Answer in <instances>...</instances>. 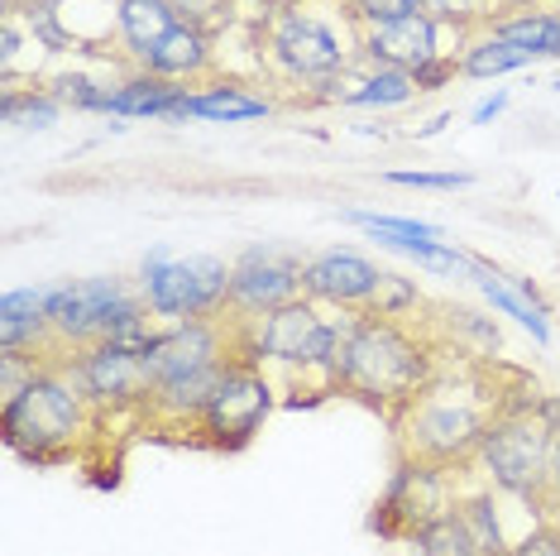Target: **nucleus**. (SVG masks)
Listing matches in <instances>:
<instances>
[{
	"mask_svg": "<svg viewBox=\"0 0 560 556\" xmlns=\"http://www.w3.org/2000/svg\"><path fill=\"white\" fill-rule=\"evenodd\" d=\"M417 96L412 86V72L402 68H369L360 82H350L336 101L340 106H360V111H393V106H407Z\"/></svg>",
	"mask_w": 560,
	"mask_h": 556,
	"instance_id": "b1692460",
	"label": "nucleus"
},
{
	"mask_svg": "<svg viewBox=\"0 0 560 556\" xmlns=\"http://www.w3.org/2000/svg\"><path fill=\"white\" fill-rule=\"evenodd\" d=\"M346 225H360L364 235H374L384 250H398V255L417 259L431 274H465L469 255H460L455 245H445L441 225L431 221H412V217H384V211H364V207H346L340 211Z\"/></svg>",
	"mask_w": 560,
	"mask_h": 556,
	"instance_id": "ddd939ff",
	"label": "nucleus"
},
{
	"mask_svg": "<svg viewBox=\"0 0 560 556\" xmlns=\"http://www.w3.org/2000/svg\"><path fill=\"white\" fill-rule=\"evenodd\" d=\"M436 356L427 340H417L402 322L388 317H354L340 322V350H336V394H350L360 403L384 408L393 422L407 413L422 389L436 379Z\"/></svg>",
	"mask_w": 560,
	"mask_h": 556,
	"instance_id": "f257e3e1",
	"label": "nucleus"
},
{
	"mask_svg": "<svg viewBox=\"0 0 560 556\" xmlns=\"http://www.w3.org/2000/svg\"><path fill=\"white\" fill-rule=\"evenodd\" d=\"M86 408L92 403L78 379L62 370H34L30 384L0 403V432H5V447L20 451L30 465H58L72 456V441L86 427Z\"/></svg>",
	"mask_w": 560,
	"mask_h": 556,
	"instance_id": "20e7f679",
	"label": "nucleus"
},
{
	"mask_svg": "<svg viewBox=\"0 0 560 556\" xmlns=\"http://www.w3.org/2000/svg\"><path fill=\"white\" fill-rule=\"evenodd\" d=\"M336 350H340V322H326L312 298H292L288 308L254 317L249 336H240V356L254 364H283L292 374H322L336 394Z\"/></svg>",
	"mask_w": 560,
	"mask_h": 556,
	"instance_id": "39448f33",
	"label": "nucleus"
},
{
	"mask_svg": "<svg viewBox=\"0 0 560 556\" xmlns=\"http://www.w3.org/2000/svg\"><path fill=\"white\" fill-rule=\"evenodd\" d=\"M264 39H269V58L278 62V72H288L292 82H307V86H326V82L346 78V68L360 58V48L340 44L336 24L322 20L307 5L273 10Z\"/></svg>",
	"mask_w": 560,
	"mask_h": 556,
	"instance_id": "6e6552de",
	"label": "nucleus"
},
{
	"mask_svg": "<svg viewBox=\"0 0 560 556\" xmlns=\"http://www.w3.org/2000/svg\"><path fill=\"white\" fill-rule=\"evenodd\" d=\"M551 447L556 437L541 427L537 413H499L483 432L475 461L499 495L551 503Z\"/></svg>",
	"mask_w": 560,
	"mask_h": 556,
	"instance_id": "423d86ee",
	"label": "nucleus"
},
{
	"mask_svg": "<svg viewBox=\"0 0 560 556\" xmlns=\"http://www.w3.org/2000/svg\"><path fill=\"white\" fill-rule=\"evenodd\" d=\"M460 503V513H465V523H469V533H475L479 542V552L483 556H508V533H503V518H499V495H493V485L489 489H475V495H465V499H455Z\"/></svg>",
	"mask_w": 560,
	"mask_h": 556,
	"instance_id": "bb28decb",
	"label": "nucleus"
},
{
	"mask_svg": "<svg viewBox=\"0 0 560 556\" xmlns=\"http://www.w3.org/2000/svg\"><path fill=\"white\" fill-rule=\"evenodd\" d=\"M422 10L431 20L451 24V30H469V24L493 20V0H422Z\"/></svg>",
	"mask_w": 560,
	"mask_h": 556,
	"instance_id": "7c9ffc66",
	"label": "nucleus"
},
{
	"mask_svg": "<svg viewBox=\"0 0 560 556\" xmlns=\"http://www.w3.org/2000/svg\"><path fill=\"white\" fill-rule=\"evenodd\" d=\"M187 86L149 78V72H135L125 82H110L106 101H101V116L116 120H187Z\"/></svg>",
	"mask_w": 560,
	"mask_h": 556,
	"instance_id": "f3484780",
	"label": "nucleus"
},
{
	"mask_svg": "<svg viewBox=\"0 0 560 556\" xmlns=\"http://www.w3.org/2000/svg\"><path fill=\"white\" fill-rule=\"evenodd\" d=\"M378 278H384V269L374 259H364L360 250H326V255L302 264V298L340 312H364Z\"/></svg>",
	"mask_w": 560,
	"mask_h": 556,
	"instance_id": "dca6fc26",
	"label": "nucleus"
},
{
	"mask_svg": "<svg viewBox=\"0 0 560 556\" xmlns=\"http://www.w3.org/2000/svg\"><path fill=\"white\" fill-rule=\"evenodd\" d=\"M273 413V384L269 374H264V364H254L240 356L225 379L215 384V394L207 403V413L197 417L201 437L211 441V447H225V451H240L249 447L254 432L264 427V417Z\"/></svg>",
	"mask_w": 560,
	"mask_h": 556,
	"instance_id": "9d476101",
	"label": "nucleus"
},
{
	"mask_svg": "<svg viewBox=\"0 0 560 556\" xmlns=\"http://www.w3.org/2000/svg\"><path fill=\"white\" fill-rule=\"evenodd\" d=\"M302 264L307 259L278 245H249L231 264V312L240 322H254L288 308L292 298H302Z\"/></svg>",
	"mask_w": 560,
	"mask_h": 556,
	"instance_id": "9b49d317",
	"label": "nucleus"
},
{
	"mask_svg": "<svg viewBox=\"0 0 560 556\" xmlns=\"http://www.w3.org/2000/svg\"><path fill=\"white\" fill-rule=\"evenodd\" d=\"M354 24H393L407 15H422V0H350Z\"/></svg>",
	"mask_w": 560,
	"mask_h": 556,
	"instance_id": "2f4dec72",
	"label": "nucleus"
},
{
	"mask_svg": "<svg viewBox=\"0 0 560 556\" xmlns=\"http://www.w3.org/2000/svg\"><path fill=\"white\" fill-rule=\"evenodd\" d=\"M455 499H460V495H455ZM455 499H451V471H445V465L402 456L398 471L388 475L384 495H378L374 533L388 537V542L417 537L431 518H441L445 509H455Z\"/></svg>",
	"mask_w": 560,
	"mask_h": 556,
	"instance_id": "1a4fd4ad",
	"label": "nucleus"
},
{
	"mask_svg": "<svg viewBox=\"0 0 560 556\" xmlns=\"http://www.w3.org/2000/svg\"><path fill=\"white\" fill-rule=\"evenodd\" d=\"M551 92H560V78H556V82H551Z\"/></svg>",
	"mask_w": 560,
	"mask_h": 556,
	"instance_id": "a18cd8bd",
	"label": "nucleus"
},
{
	"mask_svg": "<svg viewBox=\"0 0 560 556\" xmlns=\"http://www.w3.org/2000/svg\"><path fill=\"white\" fill-rule=\"evenodd\" d=\"M541 0H493V10H537Z\"/></svg>",
	"mask_w": 560,
	"mask_h": 556,
	"instance_id": "79ce46f5",
	"label": "nucleus"
},
{
	"mask_svg": "<svg viewBox=\"0 0 560 556\" xmlns=\"http://www.w3.org/2000/svg\"><path fill=\"white\" fill-rule=\"evenodd\" d=\"M417 556H483L465 523V513H460V503L445 509L441 518H431L422 533H417Z\"/></svg>",
	"mask_w": 560,
	"mask_h": 556,
	"instance_id": "a878e982",
	"label": "nucleus"
},
{
	"mask_svg": "<svg viewBox=\"0 0 560 556\" xmlns=\"http://www.w3.org/2000/svg\"><path fill=\"white\" fill-rule=\"evenodd\" d=\"M72 379L86 394L92 408H149L154 398V384H149V370H144V356L135 350H120L110 340H96V346H82L72 356Z\"/></svg>",
	"mask_w": 560,
	"mask_h": 556,
	"instance_id": "f8f14e48",
	"label": "nucleus"
},
{
	"mask_svg": "<svg viewBox=\"0 0 560 556\" xmlns=\"http://www.w3.org/2000/svg\"><path fill=\"white\" fill-rule=\"evenodd\" d=\"M551 58H560V34H556V44H551Z\"/></svg>",
	"mask_w": 560,
	"mask_h": 556,
	"instance_id": "37998d69",
	"label": "nucleus"
},
{
	"mask_svg": "<svg viewBox=\"0 0 560 556\" xmlns=\"http://www.w3.org/2000/svg\"><path fill=\"white\" fill-rule=\"evenodd\" d=\"M445 34H451V24L431 20L427 10H422V15L393 20V24H360V62H364V68L417 72L422 62L445 54V48H441Z\"/></svg>",
	"mask_w": 560,
	"mask_h": 556,
	"instance_id": "2eb2a0df",
	"label": "nucleus"
},
{
	"mask_svg": "<svg viewBox=\"0 0 560 556\" xmlns=\"http://www.w3.org/2000/svg\"><path fill=\"white\" fill-rule=\"evenodd\" d=\"M460 72V58H451V54H441V58H431L422 62V68L412 72V86H417V96H427V92H441L445 82Z\"/></svg>",
	"mask_w": 560,
	"mask_h": 556,
	"instance_id": "473e14b6",
	"label": "nucleus"
},
{
	"mask_svg": "<svg viewBox=\"0 0 560 556\" xmlns=\"http://www.w3.org/2000/svg\"><path fill=\"white\" fill-rule=\"evenodd\" d=\"M445 125H451V116H436V120H427V125H417V139H431V135H441Z\"/></svg>",
	"mask_w": 560,
	"mask_h": 556,
	"instance_id": "58836bf2",
	"label": "nucleus"
},
{
	"mask_svg": "<svg viewBox=\"0 0 560 556\" xmlns=\"http://www.w3.org/2000/svg\"><path fill=\"white\" fill-rule=\"evenodd\" d=\"M207 68H211V39L197 20H183L173 34H163V39L139 58V72L163 78V82H192Z\"/></svg>",
	"mask_w": 560,
	"mask_h": 556,
	"instance_id": "a211bd4d",
	"label": "nucleus"
},
{
	"mask_svg": "<svg viewBox=\"0 0 560 556\" xmlns=\"http://www.w3.org/2000/svg\"><path fill=\"white\" fill-rule=\"evenodd\" d=\"M130 293L125 278H78V283H54V302H48V322H54L58 346H96L106 312Z\"/></svg>",
	"mask_w": 560,
	"mask_h": 556,
	"instance_id": "4468645a",
	"label": "nucleus"
},
{
	"mask_svg": "<svg viewBox=\"0 0 560 556\" xmlns=\"http://www.w3.org/2000/svg\"><path fill=\"white\" fill-rule=\"evenodd\" d=\"M48 92H54L62 106H72V111H101V101H106L110 86H101L92 72H58L54 82H48Z\"/></svg>",
	"mask_w": 560,
	"mask_h": 556,
	"instance_id": "c85d7f7f",
	"label": "nucleus"
},
{
	"mask_svg": "<svg viewBox=\"0 0 560 556\" xmlns=\"http://www.w3.org/2000/svg\"><path fill=\"white\" fill-rule=\"evenodd\" d=\"M483 30H493L503 44H513L522 48V54H532V62L537 58H551V44H556V34H560V10H513V15H493Z\"/></svg>",
	"mask_w": 560,
	"mask_h": 556,
	"instance_id": "4be33fe9",
	"label": "nucleus"
},
{
	"mask_svg": "<svg viewBox=\"0 0 560 556\" xmlns=\"http://www.w3.org/2000/svg\"><path fill=\"white\" fill-rule=\"evenodd\" d=\"M269 101L245 92V86H231V82H215V86H201V92L187 96V120H211V125H245V120H264L269 116Z\"/></svg>",
	"mask_w": 560,
	"mask_h": 556,
	"instance_id": "412c9836",
	"label": "nucleus"
},
{
	"mask_svg": "<svg viewBox=\"0 0 560 556\" xmlns=\"http://www.w3.org/2000/svg\"><path fill=\"white\" fill-rule=\"evenodd\" d=\"M551 509H556V528H560V499H556V503H551Z\"/></svg>",
	"mask_w": 560,
	"mask_h": 556,
	"instance_id": "c03bdc74",
	"label": "nucleus"
},
{
	"mask_svg": "<svg viewBox=\"0 0 560 556\" xmlns=\"http://www.w3.org/2000/svg\"><path fill=\"white\" fill-rule=\"evenodd\" d=\"M384 183L393 187H422V193H465L475 183V173L451 169V173H431V169H388Z\"/></svg>",
	"mask_w": 560,
	"mask_h": 556,
	"instance_id": "c756f323",
	"label": "nucleus"
},
{
	"mask_svg": "<svg viewBox=\"0 0 560 556\" xmlns=\"http://www.w3.org/2000/svg\"><path fill=\"white\" fill-rule=\"evenodd\" d=\"M62 116V101L48 86H5L0 96V120L20 130H54Z\"/></svg>",
	"mask_w": 560,
	"mask_h": 556,
	"instance_id": "393cba45",
	"label": "nucleus"
},
{
	"mask_svg": "<svg viewBox=\"0 0 560 556\" xmlns=\"http://www.w3.org/2000/svg\"><path fill=\"white\" fill-rule=\"evenodd\" d=\"M508 101H513V96H508V92H493V96H483V101H479V106H475V111H469V125H489V120H499V116H503V111H508Z\"/></svg>",
	"mask_w": 560,
	"mask_h": 556,
	"instance_id": "c9c22d12",
	"label": "nucleus"
},
{
	"mask_svg": "<svg viewBox=\"0 0 560 556\" xmlns=\"http://www.w3.org/2000/svg\"><path fill=\"white\" fill-rule=\"evenodd\" d=\"M508 556H560V528L556 523L532 528L527 537H517L513 547H508Z\"/></svg>",
	"mask_w": 560,
	"mask_h": 556,
	"instance_id": "72a5a7b5",
	"label": "nucleus"
},
{
	"mask_svg": "<svg viewBox=\"0 0 560 556\" xmlns=\"http://www.w3.org/2000/svg\"><path fill=\"white\" fill-rule=\"evenodd\" d=\"M173 5L183 10V15H192V20H197V15H207V0H173Z\"/></svg>",
	"mask_w": 560,
	"mask_h": 556,
	"instance_id": "a19ab883",
	"label": "nucleus"
},
{
	"mask_svg": "<svg viewBox=\"0 0 560 556\" xmlns=\"http://www.w3.org/2000/svg\"><path fill=\"white\" fill-rule=\"evenodd\" d=\"M139 298L163 326L221 317L231 308V264L215 255H187L159 269H139Z\"/></svg>",
	"mask_w": 560,
	"mask_h": 556,
	"instance_id": "0eeeda50",
	"label": "nucleus"
},
{
	"mask_svg": "<svg viewBox=\"0 0 560 556\" xmlns=\"http://www.w3.org/2000/svg\"><path fill=\"white\" fill-rule=\"evenodd\" d=\"M187 15L173 5V0H116V30H120V44L135 62L154 48L163 34H173Z\"/></svg>",
	"mask_w": 560,
	"mask_h": 556,
	"instance_id": "6ab92c4d",
	"label": "nucleus"
},
{
	"mask_svg": "<svg viewBox=\"0 0 560 556\" xmlns=\"http://www.w3.org/2000/svg\"><path fill=\"white\" fill-rule=\"evenodd\" d=\"M532 68V54H522V48L503 44L493 30L475 34V39H465L460 48V78H475V82H489V78H508V72H522Z\"/></svg>",
	"mask_w": 560,
	"mask_h": 556,
	"instance_id": "5701e85b",
	"label": "nucleus"
},
{
	"mask_svg": "<svg viewBox=\"0 0 560 556\" xmlns=\"http://www.w3.org/2000/svg\"><path fill=\"white\" fill-rule=\"evenodd\" d=\"M422 308V288L412 283V278H402V274H388L378 278V288H374V298H369V317H388V322H407L412 312Z\"/></svg>",
	"mask_w": 560,
	"mask_h": 556,
	"instance_id": "cd10ccee",
	"label": "nucleus"
},
{
	"mask_svg": "<svg viewBox=\"0 0 560 556\" xmlns=\"http://www.w3.org/2000/svg\"><path fill=\"white\" fill-rule=\"evenodd\" d=\"M235 360L240 346H231L225 317L163 326L159 340L144 350V370L149 384H154L149 413L173 417V422H197Z\"/></svg>",
	"mask_w": 560,
	"mask_h": 556,
	"instance_id": "f03ea898",
	"label": "nucleus"
},
{
	"mask_svg": "<svg viewBox=\"0 0 560 556\" xmlns=\"http://www.w3.org/2000/svg\"><path fill=\"white\" fill-rule=\"evenodd\" d=\"M465 278L479 288L483 298H489V308H493V312H503V317H513V322L522 326V332H527L532 340H537V346H546V340H551V322H546V312L532 308V302H527V298H522L517 288H513V278H508V274H499V269H493V264H483V259H469Z\"/></svg>",
	"mask_w": 560,
	"mask_h": 556,
	"instance_id": "aec40b11",
	"label": "nucleus"
},
{
	"mask_svg": "<svg viewBox=\"0 0 560 556\" xmlns=\"http://www.w3.org/2000/svg\"><path fill=\"white\" fill-rule=\"evenodd\" d=\"M493 394H499V389H493ZM493 394L479 384H455V379L436 374L398 417L402 456L445 465V471L460 461H475L489 422L503 413V398H493Z\"/></svg>",
	"mask_w": 560,
	"mask_h": 556,
	"instance_id": "7ed1b4c3",
	"label": "nucleus"
},
{
	"mask_svg": "<svg viewBox=\"0 0 560 556\" xmlns=\"http://www.w3.org/2000/svg\"><path fill=\"white\" fill-rule=\"evenodd\" d=\"M173 255H168V245H154V250H149V255H144V269H159V264H168Z\"/></svg>",
	"mask_w": 560,
	"mask_h": 556,
	"instance_id": "ea45409f",
	"label": "nucleus"
},
{
	"mask_svg": "<svg viewBox=\"0 0 560 556\" xmlns=\"http://www.w3.org/2000/svg\"><path fill=\"white\" fill-rule=\"evenodd\" d=\"M560 499V437H556V447H551V503Z\"/></svg>",
	"mask_w": 560,
	"mask_h": 556,
	"instance_id": "4c0bfd02",
	"label": "nucleus"
},
{
	"mask_svg": "<svg viewBox=\"0 0 560 556\" xmlns=\"http://www.w3.org/2000/svg\"><path fill=\"white\" fill-rule=\"evenodd\" d=\"M537 417H541V427L551 437H560V394H541V403H537Z\"/></svg>",
	"mask_w": 560,
	"mask_h": 556,
	"instance_id": "e433bc0d",
	"label": "nucleus"
},
{
	"mask_svg": "<svg viewBox=\"0 0 560 556\" xmlns=\"http://www.w3.org/2000/svg\"><path fill=\"white\" fill-rule=\"evenodd\" d=\"M455 326H460L465 336H475L483 350H499V346H503V340H499V326H493V322H483L479 312H465V308H460V312H455Z\"/></svg>",
	"mask_w": 560,
	"mask_h": 556,
	"instance_id": "f704fd0d",
	"label": "nucleus"
}]
</instances>
